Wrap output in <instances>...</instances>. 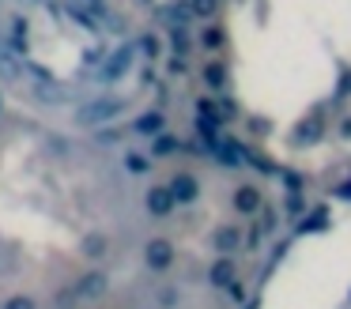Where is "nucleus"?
I'll use <instances>...</instances> for the list:
<instances>
[{
  "instance_id": "f257e3e1",
  "label": "nucleus",
  "mask_w": 351,
  "mask_h": 309,
  "mask_svg": "<svg viewBox=\"0 0 351 309\" xmlns=\"http://www.w3.org/2000/svg\"><path fill=\"white\" fill-rule=\"evenodd\" d=\"M147 260H152V268L170 264V245H167V241H152V249H147Z\"/></svg>"
},
{
  "instance_id": "f03ea898",
  "label": "nucleus",
  "mask_w": 351,
  "mask_h": 309,
  "mask_svg": "<svg viewBox=\"0 0 351 309\" xmlns=\"http://www.w3.org/2000/svg\"><path fill=\"white\" fill-rule=\"evenodd\" d=\"M4 309H38V306H34V298H27V294H16V298L4 301Z\"/></svg>"
},
{
  "instance_id": "7ed1b4c3",
  "label": "nucleus",
  "mask_w": 351,
  "mask_h": 309,
  "mask_svg": "<svg viewBox=\"0 0 351 309\" xmlns=\"http://www.w3.org/2000/svg\"><path fill=\"white\" fill-rule=\"evenodd\" d=\"M152 208H155V211H167V208H170L167 188H155V193H152Z\"/></svg>"
},
{
  "instance_id": "20e7f679",
  "label": "nucleus",
  "mask_w": 351,
  "mask_h": 309,
  "mask_svg": "<svg viewBox=\"0 0 351 309\" xmlns=\"http://www.w3.org/2000/svg\"><path fill=\"white\" fill-rule=\"evenodd\" d=\"M99 249H102V241H99V238L87 241V256H99Z\"/></svg>"
}]
</instances>
